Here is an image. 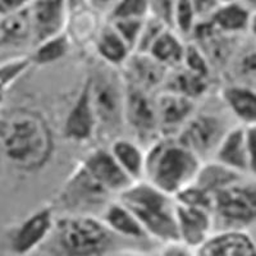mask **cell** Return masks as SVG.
<instances>
[{
    "mask_svg": "<svg viewBox=\"0 0 256 256\" xmlns=\"http://www.w3.org/2000/svg\"><path fill=\"white\" fill-rule=\"evenodd\" d=\"M52 256H110L127 251H152L156 242H138L114 233L98 216H63L45 242Z\"/></svg>",
    "mask_w": 256,
    "mask_h": 256,
    "instance_id": "1",
    "label": "cell"
},
{
    "mask_svg": "<svg viewBox=\"0 0 256 256\" xmlns=\"http://www.w3.org/2000/svg\"><path fill=\"white\" fill-rule=\"evenodd\" d=\"M0 145L17 166L38 169L52 156V132L40 114L17 109L0 120Z\"/></svg>",
    "mask_w": 256,
    "mask_h": 256,
    "instance_id": "2",
    "label": "cell"
},
{
    "mask_svg": "<svg viewBox=\"0 0 256 256\" xmlns=\"http://www.w3.org/2000/svg\"><path fill=\"white\" fill-rule=\"evenodd\" d=\"M118 201L134 216L152 241L176 244L178 241L174 198L148 180L134 182L118 195Z\"/></svg>",
    "mask_w": 256,
    "mask_h": 256,
    "instance_id": "3",
    "label": "cell"
},
{
    "mask_svg": "<svg viewBox=\"0 0 256 256\" xmlns=\"http://www.w3.org/2000/svg\"><path fill=\"white\" fill-rule=\"evenodd\" d=\"M201 159L174 137L158 138L145 154V178L148 184L174 198L195 182Z\"/></svg>",
    "mask_w": 256,
    "mask_h": 256,
    "instance_id": "4",
    "label": "cell"
},
{
    "mask_svg": "<svg viewBox=\"0 0 256 256\" xmlns=\"http://www.w3.org/2000/svg\"><path fill=\"white\" fill-rule=\"evenodd\" d=\"M214 228L246 230L256 223V178L244 177L214 196Z\"/></svg>",
    "mask_w": 256,
    "mask_h": 256,
    "instance_id": "5",
    "label": "cell"
},
{
    "mask_svg": "<svg viewBox=\"0 0 256 256\" xmlns=\"http://www.w3.org/2000/svg\"><path fill=\"white\" fill-rule=\"evenodd\" d=\"M90 81L91 102L98 127L106 134H114L122 128L124 120V84L109 66L96 70Z\"/></svg>",
    "mask_w": 256,
    "mask_h": 256,
    "instance_id": "6",
    "label": "cell"
},
{
    "mask_svg": "<svg viewBox=\"0 0 256 256\" xmlns=\"http://www.w3.org/2000/svg\"><path fill=\"white\" fill-rule=\"evenodd\" d=\"M109 191L100 186L82 166L68 180L56 198V205L64 216H91L102 214L112 202Z\"/></svg>",
    "mask_w": 256,
    "mask_h": 256,
    "instance_id": "7",
    "label": "cell"
},
{
    "mask_svg": "<svg viewBox=\"0 0 256 256\" xmlns=\"http://www.w3.org/2000/svg\"><path fill=\"white\" fill-rule=\"evenodd\" d=\"M230 128L222 118L212 114L194 116L186 123L176 140L201 160L214 155L219 142Z\"/></svg>",
    "mask_w": 256,
    "mask_h": 256,
    "instance_id": "8",
    "label": "cell"
},
{
    "mask_svg": "<svg viewBox=\"0 0 256 256\" xmlns=\"http://www.w3.org/2000/svg\"><path fill=\"white\" fill-rule=\"evenodd\" d=\"M124 120L142 142L152 144L159 134L155 99L150 92L130 82L124 84Z\"/></svg>",
    "mask_w": 256,
    "mask_h": 256,
    "instance_id": "9",
    "label": "cell"
},
{
    "mask_svg": "<svg viewBox=\"0 0 256 256\" xmlns=\"http://www.w3.org/2000/svg\"><path fill=\"white\" fill-rule=\"evenodd\" d=\"M27 9L34 45L63 34L67 30L70 18L67 0H31Z\"/></svg>",
    "mask_w": 256,
    "mask_h": 256,
    "instance_id": "10",
    "label": "cell"
},
{
    "mask_svg": "<svg viewBox=\"0 0 256 256\" xmlns=\"http://www.w3.org/2000/svg\"><path fill=\"white\" fill-rule=\"evenodd\" d=\"M155 106L159 134L163 137L177 136L195 114V100L170 91L159 94Z\"/></svg>",
    "mask_w": 256,
    "mask_h": 256,
    "instance_id": "11",
    "label": "cell"
},
{
    "mask_svg": "<svg viewBox=\"0 0 256 256\" xmlns=\"http://www.w3.org/2000/svg\"><path fill=\"white\" fill-rule=\"evenodd\" d=\"M81 166L112 195H120L134 184V180L116 163L110 152L105 148H98L90 152Z\"/></svg>",
    "mask_w": 256,
    "mask_h": 256,
    "instance_id": "12",
    "label": "cell"
},
{
    "mask_svg": "<svg viewBox=\"0 0 256 256\" xmlns=\"http://www.w3.org/2000/svg\"><path fill=\"white\" fill-rule=\"evenodd\" d=\"M192 256H256V241L248 230H218L195 248Z\"/></svg>",
    "mask_w": 256,
    "mask_h": 256,
    "instance_id": "13",
    "label": "cell"
},
{
    "mask_svg": "<svg viewBox=\"0 0 256 256\" xmlns=\"http://www.w3.org/2000/svg\"><path fill=\"white\" fill-rule=\"evenodd\" d=\"M54 212L44 208L32 214L16 230L12 240V248L17 255L24 256L41 248L49 238L54 228Z\"/></svg>",
    "mask_w": 256,
    "mask_h": 256,
    "instance_id": "14",
    "label": "cell"
},
{
    "mask_svg": "<svg viewBox=\"0 0 256 256\" xmlns=\"http://www.w3.org/2000/svg\"><path fill=\"white\" fill-rule=\"evenodd\" d=\"M178 241L186 248L195 250L206 241L214 230L212 214L206 210L177 204L176 206Z\"/></svg>",
    "mask_w": 256,
    "mask_h": 256,
    "instance_id": "15",
    "label": "cell"
},
{
    "mask_svg": "<svg viewBox=\"0 0 256 256\" xmlns=\"http://www.w3.org/2000/svg\"><path fill=\"white\" fill-rule=\"evenodd\" d=\"M98 130L95 112L91 102L90 81L84 84L76 102L70 110L64 126V132L68 138L73 141H88Z\"/></svg>",
    "mask_w": 256,
    "mask_h": 256,
    "instance_id": "16",
    "label": "cell"
},
{
    "mask_svg": "<svg viewBox=\"0 0 256 256\" xmlns=\"http://www.w3.org/2000/svg\"><path fill=\"white\" fill-rule=\"evenodd\" d=\"M126 68L127 82L136 84L148 92L166 82L169 70L145 52H132L126 62Z\"/></svg>",
    "mask_w": 256,
    "mask_h": 256,
    "instance_id": "17",
    "label": "cell"
},
{
    "mask_svg": "<svg viewBox=\"0 0 256 256\" xmlns=\"http://www.w3.org/2000/svg\"><path fill=\"white\" fill-rule=\"evenodd\" d=\"M214 160L232 170L248 176L244 126H234L228 130L214 152Z\"/></svg>",
    "mask_w": 256,
    "mask_h": 256,
    "instance_id": "18",
    "label": "cell"
},
{
    "mask_svg": "<svg viewBox=\"0 0 256 256\" xmlns=\"http://www.w3.org/2000/svg\"><path fill=\"white\" fill-rule=\"evenodd\" d=\"M100 219L104 222L108 228L123 238L132 240L138 242H155L146 234L141 224L127 208L123 206L120 201H112L105 208ZM158 244V242H156Z\"/></svg>",
    "mask_w": 256,
    "mask_h": 256,
    "instance_id": "19",
    "label": "cell"
},
{
    "mask_svg": "<svg viewBox=\"0 0 256 256\" xmlns=\"http://www.w3.org/2000/svg\"><path fill=\"white\" fill-rule=\"evenodd\" d=\"M251 12L238 0L222 3L208 20L216 31L230 36H241L248 31Z\"/></svg>",
    "mask_w": 256,
    "mask_h": 256,
    "instance_id": "20",
    "label": "cell"
},
{
    "mask_svg": "<svg viewBox=\"0 0 256 256\" xmlns=\"http://www.w3.org/2000/svg\"><path fill=\"white\" fill-rule=\"evenodd\" d=\"M30 42H32V30L27 6L0 17V49H14Z\"/></svg>",
    "mask_w": 256,
    "mask_h": 256,
    "instance_id": "21",
    "label": "cell"
},
{
    "mask_svg": "<svg viewBox=\"0 0 256 256\" xmlns=\"http://www.w3.org/2000/svg\"><path fill=\"white\" fill-rule=\"evenodd\" d=\"M96 52L100 58L110 67H118L126 64L127 59L132 54L131 49L126 45L124 41L116 34L110 24L100 26L99 31L95 36Z\"/></svg>",
    "mask_w": 256,
    "mask_h": 256,
    "instance_id": "22",
    "label": "cell"
},
{
    "mask_svg": "<svg viewBox=\"0 0 256 256\" xmlns=\"http://www.w3.org/2000/svg\"><path fill=\"white\" fill-rule=\"evenodd\" d=\"M184 50L186 44L184 42V38H180L174 30L166 28L155 40L148 54L168 70H174L182 66Z\"/></svg>",
    "mask_w": 256,
    "mask_h": 256,
    "instance_id": "23",
    "label": "cell"
},
{
    "mask_svg": "<svg viewBox=\"0 0 256 256\" xmlns=\"http://www.w3.org/2000/svg\"><path fill=\"white\" fill-rule=\"evenodd\" d=\"M116 163L134 182L145 178V152L138 145L124 138H116L109 148Z\"/></svg>",
    "mask_w": 256,
    "mask_h": 256,
    "instance_id": "24",
    "label": "cell"
},
{
    "mask_svg": "<svg viewBox=\"0 0 256 256\" xmlns=\"http://www.w3.org/2000/svg\"><path fill=\"white\" fill-rule=\"evenodd\" d=\"M230 110L244 126L256 123V91L246 84H232L223 90Z\"/></svg>",
    "mask_w": 256,
    "mask_h": 256,
    "instance_id": "25",
    "label": "cell"
},
{
    "mask_svg": "<svg viewBox=\"0 0 256 256\" xmlns=\"http://www.w3.org/2000/svg\"><path fill=\"white\" fill-rule=\"evenodd\" d=\"M244 177V176L241 173L222 166L214 160L212 163L201 164L194 184L209 192L210 195L216 196L219 191L236 184L237 180H242Z\"/></svg>",
    "mask_w": 256,
    "mask_h": 256,
    "instance_id": "26",
    "label": "cell"
},
{
    "mask_svg": "<svg viewBox=\"0 0 256 256\" xmlns=\"http://www.w3.org/2000/svg\"><path fill=\"white\" fill-rule=\"evenodd\" d=\"M164 84H166V91L180 94L192 100L202 96L208 90V78L198 76L184 67L174 68V72L166 76Z\"/></svg>",
    "mask_w": 256,
    "mask_h": 256,
    "instance_id": "27",
    "label": "cell"
},
{
    "mask_svg": "<svg viewBox=\"0 0 256 256\" xmlns=\"http://www.w3.org/2000/svg\"><path fill=\"white\" fill-rule=\"evenodd\" d=\"M70 38L67 32L59 34L52 38L42 41L35 45L36 49L31 56L32 63L36 64H52L63 58L70 50Z\"/></svg>",
    "mask_w": 256,
    "mask_h": 256,
    "instance_id": "28",
    "label": "cell"
},
{
    "mask_svg": "<svg viewBox=\"0 0 256 256\" xmlns=\"http://www.w3.org/2000/svg\"><path fill=\"white\" fill-rule=\"evenodd\" d=\"M148 17V0H116L106 14V20H145Z\"/></svg>",
    "mask_w": 256,
    "mask_h": 256,
    "instance_id": "29",
    "label": "cell"
},
{
    "mask_svg": "<svg viewBox=\"0 0 256 256\" xmlns=\"http://www.w3.org/2000/svg\"><path fill=\"white\" fill-rule=\"evenodd\" d=\"M198 24L191 0H177L173 10L172 30L180 38H191V34Z\"/></svg>",
    "mask_w": 256,
    "mask_h": 256,
    "instance_id": "30",
    "label": "cell"
},
{
    "mask_svg": "<svg viewBox=\"0 0 256 256\" xmlns=\"http://www.w3.org/2000/svg\"><path fill=\"white\" fill-rule=\"evenodd\" d=\"M31 63L30 58L20 56L0 64V102L3 100L9 88L28 70Z\"/></svg>",
    "mask_w": 256,
    "mask_h": 256,
    "instance_id": "31",
    "label": "cell"
},
{
    "mask_svg": "<svg viewBox=\"0 0 256 256\" xmlns=\"http://www.w3.org/2000/svg\"><path fill=\"white\" fill-rule=\"evenodd\" d=\"M174 200L177 204L206 210V212H210L212 214L214 196L210 195L209 192H206L205 190L196 186L195 184H190L188 187L178 192L177 195L174 196Z\"/></svg>",
    "mask_w": 256,
    "mask_h": 256,
    "instance_id": "32",
    "label": "cell"
},
{
    "mask_svg": "<svg viewBox=\"0 0 256 256\" xmlns=\"http://www.w3.org/2000/svg\"><path fill=\"white\" fill-rule=\"evenodd\" d=\"M145 20H108V22L113 26L120 38L124 41L126 45L134 52L137 42H138V38H140Z\"/></svg>",
    "mask_w": 256,
    "mask_h": 256,
    "instance_id": "33",
    "label": "cell"
},
{
    "mask_svg": "<svg viewBox=\"0 0 256 256\" xmlns=\"http://www.w3.org/2000/svg\"><path fill=\"white\" fill-rule=\"evenodd\" d=\"M182 67L196 73L198 76L204 77V78H209L210 63L205 58L202 52L198 49V45H195L194 42L186 45L184 60H182Z\"/></svg>",
    "mask_w": 256,
    "mask_h": 256,
    "instance_id": "34",
    "label": "cell"
},
{
    "mask_svg": "<svg viewBox=\"0 0 256 256\" xmlns=\"http://www.w3.org/2000/svg\"><path fill=\"white\" fill-rule=\"evenodd\" d=\"M166 28H169V27L162 24L156 18L148 16L145 20V22H144L140 38H138V42H137L136 49H134V52H145V54H148L150 48L155 42V40L159 38L160 34Z\"/></svg>",
    "mask_w": 256,
    "mask_h": 256,
    "instance_id": "35",
    "label": "cell"
},
{
    "mask_svg": "<svg viewBox=\"0 0 256 256\" xmlns=\"http://www.w3.org/2000/svg\"><path fill=\"white\" fill-rule=\"evenodd\" d=\"M176 2L177 0H148V16L156 18L166 27L172 28Z\"/></svg>",
    "mask_w": 256,
    "mask_h": 256,
    "instance_id": "36",
    "label": "cell"
},
{
    "mask_svg": "<svg viewBox=\"0 0 256 256\" xmlns=\"http://www.w3.org/2000/svg\"><path fill=\"white\" fill-rule=\"evenodd\" d=\"M244 142L248 152V173L256 178V123L244 126Z\"/></svg>",
    "mask_w": 256,
    "mask_h": 256,
    "instance_id": "37",
    "label": "cell"
},
{
    "mask_svg": "<svg viewBox=\"0 0 256 256\" xmlns=\"http://www.w3.org/2000/svg\"><path fill=\"white\" fill-rule=\"evenodd\" d=\"M191 4L194 12H195L198 24H200V22L209 20L222 3L219 0H191Z\"/></svg>",
    "mask_w": 256,
    "mask_h": 256,
    "instance_id": "38",
    "label": "cell"
},
{
    "mask_svg": "<svg viewBox=\"0 0 256 256\" xmlns=\"http://www.w3.org/2000/svg\"><path fill=\"white\" fill-rule=\"evenodd\" d=\"M178 244H169V248L162 251H127V252L116 254L110 256H192L184 248H178Z\"/></svg>",
    "mask_w": 256,
    "mask_h": 256,
    "instance_id": "39",
    "label": "cell"
},
{
    "mask_svg": "<svg viewBox=\"0 0 256 256\" xmlns=\"http://www.w3.org/2000/svg\"><path fill=\"white\" fill-rule=\"evenodd\" d=\"M237 72L241 77L256 76V49L244 52L237 64Z\"/></svg>",
    "mask_w": 256,
    "mask_h": 256,
    "instance_id": "40",
    "label": "cell"
},
{
    "mask_svg": "<svg viewBox=\"0 0 256 256\" xmlns=\"http://www.w3.org/2000/svg\"><path fill=\"white\" fill-rule=\"evenodd\" d=\"M31 0H0V17L20 12L26 8Z\"/></svg>",
    "mask_w": 256,
    "mask_h": 256,
    "instance_id": "41",
    "label": "cell"
},
{
    "mask_svg": "<svg viewBox=\"0 0 256 256\" xmlns=\"http://www.w3.org/2000/svg\"><path fill=\"white\" fill-rule=\"evenodd\" d=\"M116 3V0H88V6L92 9L94 12L98 14H102L106 17L114 4Z\"/></svg>",
    "mask_w": 256,
    "mask_h": 256,
    "instance_id": "42",
    "label": "cell"
},
{
    "mask_svg": "<svg viewBox=\"0 0 256 256\" xmlns=\"http://www.w3.org/2000/svg\"><path fill=\"white\" fill-rule=\"evenodd\" d=\"M68 8H70V13L74 12V10H78V9L84 8V6H88V0H67Z\"/></svg>",
    "mask_w": 256,
    "mask_h": 256,
    "instance_id": "43",
    "label": "cell"
},
{
    "mask_svg": "<svg viewBox=\"0 0 256 256\" xmlns=\"http://www.w3.org/2000/svg\"><path fill=\"white\" fill-rule=\"evenodd\" d=\"M251 34V36L254 38V40L256 41V12L251 13L250 24H248V31Z\"/></svg>",
    "mask_w": 256,
    "mask_h": 256,
    "instance_id": "44",
    "label": "cell"
},
{
    "mask_svg": "<svg viewBox=\"0 0 256 256\" xmlns=\"http://www.w3.org/2000/svg\"><path fill=\"white\" fill-rule=\"evenodd\" d=\"M240 3L244 4L251 13L256 12V0H238Z\"/></svg>",
    "mask_w": 256,
    "mask_h": 256,
    "instance_id": "45",
    "label": "cell"
},
{
    "mask_svg": "<svg viewBox=\"0 0 256 256\" xmlns=\"http://www.w3.org/2000/svg\"><path fill=\"white\" fill-rule=\"evenodd\" d=\"M220 3H228V2H233V0H219Z\"/></svg>",
    "mask_w": 256,
    "mask_h": 256,
    "instance_id": "46",
    "label": "cell"
}]
</instances>
